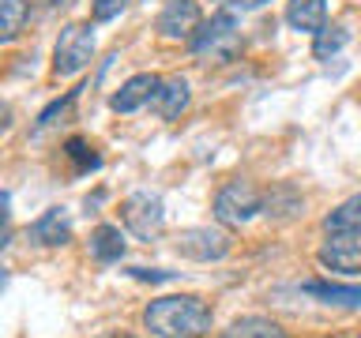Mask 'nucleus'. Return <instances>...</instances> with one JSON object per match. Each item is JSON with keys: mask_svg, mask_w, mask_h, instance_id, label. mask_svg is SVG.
I'll return each instance as SVG.
<instances>
[{"mask_svg": "<svg viewBox=\"0 0 361 338\" xmlns=\"http://www.w3.org/2000/svg\"><path fill=\"white\" fill-rule=\"evenodd\" d=\"M8 207H11V203H8V196H4V192H0V230L8 225V214H11Z\"/></svg>", "mask_w": 361, "mask_h": 338, "instance_id": "obj_23", "label": "nucleus"}, {"mask_svg": "<svg viewBox=\"0 0 361 338\" xmlns=\"http://www.w3.org/2000/svg\"><path fill=\"white\" fill-rule=\"evenodd\" d=\"M267 0H233V8H241V11H252V8H264Z\"/></svg>", "mask_w": 361, "mask_h": 338, "instance_id": "obj_24", "label": "nucleus"}, {"mask_svg": "<svg viewBox=\"0 0 361 338\" xmlns=\"http://www.w3.org/2000/svg\"><path fill=\"white\" fill-rule=\"evenodd\" d=\"M354 338H361V331H357V334H354Z\"/></svg>", "mask_w": 361, "mask_h": 338, "instance_id": "obj_26", "label": "nucleus"}, {"mask_svg": "<svg viewBox=\"0 0 361 338\" xmlns=\"http://www.w3.org/2000/svg\"><path fill=\"white\" fill-rule=\"evenodd\" d=\"M90 256H94L98 263H117L124 256V233L117 225H98V230L90 233Z\"/></svg>", "mask_w": 361, "mask_h": 338, "instance_id": "obj_15", "label": "nucleus"}, {"mask_svg": "<svg viewBox=\"0 0 361 338\" xmlns=\"http://www.w3.org/2000/svg\"><path fill=\"white\" fill-rule=\"evenodd\" d=\"M158 87H162V79H158V75L140 72V75H132L128 83H124V87L117 90V94H113L109 106L117 109V113H135L140 106H147V101H154Z\"/></svg>", "mask_w": 361, "mask_h": 338, "instance_id": "obj_9", "label": "nucleus"}, {"mask_svg": "<svg viewBox=\"0 0 361 338\" xmlns=\"http://www.w3.org/2000/svg\"><path fill=\"white\" fill-rule=\"evenodd\" d=\"M214 323V312L203 297L192 293H173L158 297L143 308V327L158 338H203Z\"/></svg>", "mask_w": 361, "mask_h": 338, "instance_id": "obj_1", "label": "nucleus"}, {"mask_svg": "<svg viewBox=\"0 0 361 338\" xmlns=\"http://www.w3.org/2000/svg\"><path fill=\"white\" fill-rule=\"evenodd\" d=\"M346 42H350V30L346 27H324L320 34H316V42H312V53L320 56V61H327V56H335Z\"/></svg>", "mask_w": 361, "mask_h": 338, "instance_id": "obj_19", "label": "nucleus"}, {"mask_svg": "<svg viewBox=\"0 0 361 338\" xmlns=\"http://www.w3.org/2000/svg\"><path fill=\"white\" fill-rule=\"evenodd\" d=\"M185 109H188V79L185 75L162 79V87H158V94H154V113L162 120H177Z\"/></svg>", "mask_w": 361, "mask_h": 338, "instance_id": "obj_10", "label": "nucleus"}, {"mask_svg": "<svg viewBox=\"0 0 361 338\" xmlns=\"http://www.w3.org/2000/svg\"><path fill=\"white\" fill-rule=\"evenodd\" d=\"M94 56V30L87 23H72V27L61 30L56 38V49H53V72L56 75H75L83 72Z\"/></svg>", "mask_w": 361, "mask_h": 338, "instance_id": "obj_5", "label": "nucleus"}, {"mask_svg": "<svg viewBox=\"0 0 361 338\" xmlns=\"http://www.w3.org/2000/svg\"><path fill=\"white\" fill-rule=\"evenodd\" d=\"M121 218L140 241H151V237L162 230L166 211H162V199L158 196H151V192H135V196H128L121 203Z\"/></svg>", "mask_w": 361, "mask_h": 338, "instance_id": "obj_6", "label": "nucleus"}, {"mask_svg": "<svg viewBox=\"0 0 361 338\" xmlns=\"http://www.w3.org/2000/svg\"><path fill=\"white\" fill-rule=\"evenodd\" d=\"M256 211H264V196H259L256 184H248V180H230V184L219 188V196H214V218H219V225H226V230L256 218Z\"/></svg>", "mask_w": 361, "mask_h": 338, "instance_id": "obj_4", "label": "nucleus"}, {"mask_svg": "<svg viewBox=\"0 0 361 338\" xmlns=\"http://www.w3.org/2000/svg\"><path fill=\"white\" fill-rule=\"evenodd\" d=\"M30 4L27 0H0V42H16L27 27Z\"/></svg>", "mask_w": 361, "mask_h": 338, "instance_id": "obj_18", "label": "nucleus"}, {"mask_svg": "<svg viewBox=\"0 0 361 338\" xmlns=\"http://www.w3.org/2000/svg\"><path fill=\"white\" fill-rule=\"evenodd\" d=\"M113 338H132V334H113Z\"/></svg>", "mask_w": 361, "mask_h": 338, "instance_id": "obj_25", "label": "nucleus"}, {"mask_svg": "<svg viewBox=\"0 0 361 338\" xmlns=\"http://www.w3.org/2000/svg\"><path fill=\"white\" fill-rule=\"evenodd\" d=\"M324 230L327 233H361V192L350 196L346 203H338V207L327 214Z\"/></svg>", "mask_w": 361, "mask_h": 338, "instance_id": "obj_17", "label": "nucleus"}, {"mask_svg": "<svg viewBox=\"0 0 361 338\" xmlns=\"http://www.w3.org/2000/svg\"><path fill=\"white\" fill-rule=\"evenodd\" d=\"M316 259L324 270H335V275H361V233H327Z\"/></svg>", "mask_w": 361, "mask_h": 338, "instance_id": "obj_7", "label": "nucleus"}, {"mask_svg": "<svg viewBox=\"0 0 361 338\" xmlns=\"http://www.w3.org/2000/svg\"><path fill=\"white\" fill-rule=\"evenodd\" d=\"M305 293L320 297L324 304H346V308H361V286H338V282H305Z\"/></svg>", "mask_w": 361, "mask_h": 338, "instance_id": "obj_16", "label": "nucleus"}, {"mask_svg": "<svg viewBox=\"0 0 361 338\" xmlns=\"http://www.w3.org/2000/svg\"><path fill=\"white\" fill-rule=\"evenodd\" d=\"M305 207V199L298 196V188L293 184H279V188H271L267 196H264V214L271 222H290V218H298Z\"/></svg>", "mask_w": 361, "mask_h": 338, "instance_id": "obj_13", "label": "nucleus"}, {"mask_svg": "<svg viewBox=\"0 0 361 338\" xmlns=\"http://www.w3.org/2000/svg\"><path fill=\"white\" fill-rule=\"evenodd\" d=\"M64 154L75 162V169H79V173H90V169H98V165H102V158L94 154V146H90L87 139H68Z\"/></svg>", "mask_w": 361, "mask_h": 338, "instance_id": "obj_20", "label": "nucleus"}, {"mask_svg": "<svg viewBox=\"0 0 361 338\" xmlns=\"http://www.w3.org/2000/svg\"><path fill=\"white\" fill-rule=\"evenodd\" d=\"M219 338H290L275 320H267V315H241V320H233Z\"/></svg>", "mask_w": 361, "mask_h": 338, "instance_id": "obj_14", "label": "nucleus"}, {"mask_svg": "<svg viewBox=\"0 0 361 338\" xmlns=\"http://www.w3.org/2000/svg\"><path fill=\"white\" fill-rule=\"evenodd\" d=\"M79 90H83V87H79ZM79 90H68V98H64V101H53V106H49V109H45V113H42V117H38V124H42V128H45V124H53L56 117H64V113H68V109H72V106H75V98H79Z\"/></svg>", "mask_w": 361, "mask_h": 338, "instance_id": "obj_22", "label": "nucleus"}, {"mask_svg": "<svg viewBox=\"0 0 361 338\" xmlns=\"http://www.w3.org/2000/svg\"><path fill=\"white\" fill-rule=\"evenodd\" d=\"M30 237L45 248H56V244H68V237H72V225H68V214L64 207H49L42 214L38 222L30 225Z\"/></svg>", "mask_w": 361, "mask_h": 338, "instance_id": "obj_11", "label": "nucleus"}, {"mask_svg": "<svg viewBox=\"0 0 361 338\" xmlns=\"http://www.w3.org/2000/svg\"><path fill=\"white\" fill-rule=\"evenodd\" d=\"M173 248L185 259H192V263H219V259L230 256L233 237H230L226 225H196V230L177 233Z\"/></svg>", "mask_w": 361, "mask_h": 338, "instance_id": "obj_3", "label": "nucleus"}, {"mask_svg": "<svg viewBox=\"0 0 361 338\" xmlns=\"http://www.w3.org/2000/svg\"><path fill=\"white\" fill-rule=\"evenodd\" d=\"M192 53L196 56H211V61H233L241 53V30H237L233 11H219L211 23L192 34Z\"/></svg>", "mask_w": 361, "mask_h": 338, "instance_id": "obj_2", "label": "nucleus"}, {"mask_svg": "<svg viewBox=\"0 0 361 338\" xmlns=\"http://www.w3.org/2000/svg\"><path fill=\"white\" fill-rule=\"evenodd\" d=\"M324 19H327V0H290L286 4V23L293 30L320 34Z\"/></svg>", "mask_w": 361, "mask_h": 338, "instance_id": "obj_12", "label": "nucleus"}, {"mask_svg": "<svg viewBox=\"0 0 361 338\" xmlns=\"http://www.w3.org/2000/svg\"><path fill=\"white\" fill-rule=\"evenodd\" d=\"M203 27V11L196 0H169L158 15V34L169 42H192V34Z\"/></svg>", "mask_w": 361, "mask_h": 338, "instance_id": "obj_8", "label": "nucleus"}, {"mask_svg": "<svg viewBox=\"0 0 361 338\" xmlns=\"http://www.w3.org/2000/svg\"><path fill=\"white\" fill-rule=\"evenodd\" d=\"M90 8H94L98 23H109V19H117L121 11L128 8V0H90Z\"/></svg>", "mask_w": 361, "mask_h": 338, "instance_id": "obj_21", "label": "nucleus"}]
</instances>
